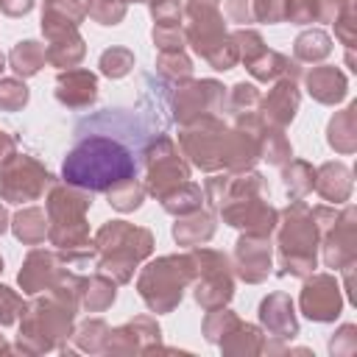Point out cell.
I'll list each match as a JSON object with an SVG mask.
<instances>
[{
    "mask_svg": "<svg viewBox=\"0 0 357 357\" xmlns=\"http://www.w3.org/2000/svg\"><path fill=\"white\" fill-rule=\"evenodd\" d=\"M22 310H25L22 296H20V293H14L11 287L0 284V324H3V326L14 324V321L22 315Z\"/></svg>",
    "mask_w": 357,
    "mask_h": 357,
    "instance_id": "obj_48",
    "label": "cell"
},
{
    "mask_svg": "<svg viewBox=\"0 0 357 357\" xmlns=\"http://www.w3.org/2000/svg\"><path fill=\"white\" fill-rule=\"evenodd\" d=\"M84 17H86L84 0H45L42 3V33L53 39V36L78 31Z\"/></svg>",
    "mask_w": 357,
    "mask_h": 357,
    "instance_id": "obj_22",
    "label": "cell"
},
{
    "mask_svg": "<svg viewBox=\"0 0 357 357\" xmlns=\"http://www.w3.org/2000/svg\"><path fill=\"white\" fill-rule=\"evenodd\" d=\"M73 315L75 310L61 298H56L53 293H47L45 298H33L22 310L17 349L28 354L61 349V343L73 335Z\"/></svg>",
    "mask_w": 357,
    "mask_h": 357,
    "instance_id": "obj_7",
    "label": "cell"
},
{
    "mask_svg": "<svg viewBox=\"0 0 357 357\" xmlns=\"http://www.w3.org/2000/svg\"><path fill=\"white\" fill-rule=\"evenodd\" d=\"M298 78H276L265 98H259L257 114L265 126L287 128L298 112Z\"/></svg>",
    "mask_w": 357,
    "mask_h": 357,
    "instance_id": "obj_16",
    "label": "cell"
},
{
    "mask_svg": "<svg viewBox=\"0 0 357 357\" xmlns=\"http://www.w3.org/2000/svg\"><path fill=\"white\" fill-rule=\"evenodd\" d=\"M61 176L64 184L81 187L86 192H109L120 181L137 178V162L123 142L89 134L64 156Z\"/></svg>",
    "mask_w": 357,
    "mask_h": 357,
    "instance_id": "obj_3",
    "label": "cell"
},
{
    "mask_svg": "<svg viewBox=\"0 0 357 357\" xmlns=\"http://www.w3.org/2000/svg\"><path fill=\"white\" fill-rule=\"evenodd\" d=\"M0 271H3V257H0Z\"/></svg>",
    "mask_w": 357,
    "mask_h": 357,
    "instance_id": "obj_59",
    "label": "cell"
},
{
    "mask_svg": "<svg viewBox=\"0 0 357 357\" xmlns=\"http://www.w3.org/2000/svg\"><path fill=\"white\" fill-rule=\"evenodd\" d=\"M92 245L98 254V271L112 276L117 284H126V282H131L137 265L145 257H151L153 234L148 229L126 223V220H109L98 229Z\"/></svg>",
    "mask_w": 357,
    "mask_h": 357,
    "instance_id": "obj_6",
    "label": "cell"
},
{
    "mask_svg": "<svg viewBox=\"0 0 357 357\" xmlns=\"http://www.w3.org/2000/svg\"><path fill=\"white\" fill-rule=\"evenodd\" d=\"M321 248L326 268L343 271L357 262V212L354 206H346L337 212V218L321 231Z\"/></svg>",
    "mask_w": 357,
    "mask_h": 357,
    "instance_id": "obj_14",
    "label": "cell"
},
{
    "mask_svg": "<svg viewBox=\"0 0 357 357\" xmlns=\"http://www.w3.org/2000/svg\"><path fill=\"white\" fill-rule=\"evenodd\" d=\"M98 67L106 78H123L134 70V53L128 47H109V50L100 53Z\"/></svg>",
    "mask_w": 357,
    "mask_h": 357,
    "instance_id": "obj_42",
    "label": "cell"
},
{
    "mask_svg": "<svg viewBox=\"0 0 357 357\" xmlns=\"http://www.w3.org/2000/svg\"><path fill=\"white\" fill-rule=\"evenodd\" d=\"M142 162H145V184L142 187H145V192H151L156 198L167 195L178 184L190 181V165L184 162V153L165 134H156L145 145Z\"/></svg>",
    "mask_w": 357,
    "mask_h": 357,
    "instance_id": "obj_10",
    "label": "cell"
},
{
    "mask_svg": "<svg viewBox=\"0 0 357 357\" xmlns=\"http://www.w3.org/2000/svg\"><path fill=\"white\" fill-rule=\"evenodd\" d=\"M184 42L192 45V50L215 70H231L240 56L231 42V33L223 25V14L218 6H184Z\"/></svg>",
    "mask_w": 357,
    "mask_h": 357,
    "instance_id": "obj_9",
    "label": "cell"
},
{
    "mask_svg": "<svg viewBox=\"0 0 357 357\" xmlns=\"http://www.w3.org/2000/svg\"><path fill=\"white\" fill-rule=\"evenodd\" d=\"M195 259V279H192V296L204 310L226 307L229 298L234 296V276H231V262L226 254L212 251V248H192L190 251Z\"/></svg>",
    "mask_w": 357,
    "mask_h": 357,
    "instance_id": "obj_11",
    "label": "cell"
},
{
    "mask_svg": "<svg viewBox=\"0 0 357 357\" xmlns=\"http://www.w3.org/2000/svg\"><path fill=\"white\" fill-rule=\"evenodd\" d=\"M53 187V176L28 153H11L0 165V198L8 204H28Z\"/></svg>",
    "mask_w": 357,
    "mask_h": 357,
    "instance_id": "obj_12",
    "label": "cell"
},
{
    "mask_svg": "<svg viewBox=\"0 0 357 357\" xmlns=\"http://www.w3.org/2000/svg\"><path fill=\"white\" fill-rule=\"evenodd\" d=\"M14 148H17L14 137H11V134H6V131H0V165L14 153Z\"/></svg>",
    "mask_w": 357,
    "mask_h": 357,
    "instance_id": "obj_54",
    "label": "cell"
},
{
    "mask_svg": "<svg viewBox=\"0 0 357 357\" xmlns=\"http://www.w3.org/2000/svg\"><path fill=\"white\" fill-rule=\"evenodd\" d=\"M106 195L117 212H134V209H139V204L145 198V187L137 178H128V181H120L117 187H112Z\"/></svg>",
    "mask_w": 357,
    "mask_h": 357,
    "instance_id": "obj_39",
    "label": "cell"
},
{
    "mask_svg": "<svg viewBox=\"0 0 357 357\" xmlns=\"http://www.w3.org/2000/svg\"><path fill=\"white\" fill-rule=\"evenodd\" d=\"M204 195L209 206H215L229 226L268 237L276 231L279 212L268 204V184L259 173L240 170V173L212 176L204 184Z\"/></svg>",
    "mask_w": 357,
    "mask_h": 357,
    "instance_id": "obj_2",
    "label": "cell"
},
{
    "mask_svg": "<svg viewBox=\"0 0 357 357\" xmlns=\"http://www.w3.org/2000/svg\"><path fill=\"white\" fill-rule=\"evenodd\" d=\"M271 237L268 234H240L234 245V268L237 276L245 279L248 284H259L271 273Z\"/></svg>",
    "mask_w": 357,
    "mask_h": 357,
    "instance_id": "obj_17",
    "label": "cell"
},
{
    "mask_svg": "<svg viewBox=\"0 0 357 357\" xmlns=\"http://www.w3.org/2000/svg\"><path fill=\"white\" fill-rule=\"evenodd\" d=\"M282 181H284V190L293 201L304 198L307 192H312V184H315V167L304 159H287L282 165Z\"/></svg>",
    "mask_w": 357,
    "mask_h": 357,
    "instance_id": "obj_35",
    "label": "cell"
},
{
    "mask_svg": "<svg viewBox=\"0 0 357 357\" xmlns=\"http://www.w3.org/2000/svg\"><path fill=\"white\" fill-rule=\"evenodd\" d=\"M226 103V92L218 81L212 78H204V81H178L176 84V92H173V120H178L181 126L184 123H192L204 114H215L220 112Z\"/></svg>",
    "mask_w": 357,
    "mask_h": 357,
    "instance_id": "obj_13",
    "label": "cell"
},
{
    "mask_svg": "<svg viewBox=\"0 0 357 357\" xmlns=\"http://www.w3.org/2000/svg\"><path fill=\"white\" fill-rule=\"evenodd\" d=\"M332 53V36L321 28H312V31H304L296 36L293 42V56L296 61H307V64H315V61H324L326 56Z\"/></svg>",
    "mask_w": 357,
    "mask_h": 357,
    "instance_id": "obj_33",
    "label": "cell"
},
{
    "mask_svg": "<svg viewBox=\"0 0 357 357\" xmlns=\"http://www.w3.org/2000/svg\"><path fill=\"white\" fill-rule=\"evenodd\" d=\"M259 131V128H257ZM257 131L248 128H229L218 114H204L192 123H184L178 131L181 153L201 170H251L259 162V142Z\"/></svg>",
    "mask_w": 357,
    "mask_h": 357,
    "instance_id": "obj_1",
    "label": "cell"
},
{
    "mask_svg": "<svg viewBox=\"0 0 357 357\" xmlns=\"http://www.w3.org/2000/svg\"><path fill=\"white\" fill-rule=\"evenodd\" d=\"M187 3H195V6H218V0H187Z\"/></svg>",
    "mask_w": 357,
    "mask_h": 357,
    "instance_id": "obj_56",
    "label": "cell"
},
{
    "mask_svg": "<svg viewBox=\"0 0 357 357\" xmlns=\"http://www.w3.org/2000/svg\"><path fill=\"white\" fill-rule=\"evenodd\" d=\"M131 0H86V17H92L100 25H117L126 17Z\"/></svg>",
    "mask_w": 357,
    "mask_h": 357,
    "instance_id": "obj_44",
    "label": "cell"
},
{
    "mask_svg": "<svg viewBox=\"0 0 357 357\" xmlns=\"http://www.w3.org/2000/svg\"><path fill=\"white\" fill-rule=\"evenodd\" d=\"M159 346V326L153 318L139 315L109 332L106 351H151Z\"/></svg>",
    "mask_w": 357,
    "mask_h": 357,
    "instance_id": "obj_20",
    "label": "cell"
},
{
    "mask_svg": "<svg viewBox=\"0 0 357 357\" xmlns=\"http://www.w3.org/2000/svg\"><path fill=\"white\" fill-rule=\"evenodd\" d=\"M326 142L337 151V153H354L357 148V106L349 103L343 112H337L332 120H329V128H326Z\"/></svg>",
    "mask_w": 357,
    "mask_h": 357,
    "instance_id": "obj_29",
    "label": "cell"
},
{
    "mask_svg": "<svg viewBox=\"0 0 357 357\" xmlns=\"http://www.w3.org/2000/svg\"><path fill=\"white\" fill-rule=\"evenodd\" d=\"M67 273V265L61 259V254L56 251H47V248H33L25 262H22V271H20V287L25 293H45V290H53L59 284V279Z\"/></svg>",
    "mask_w": 357,
    "mask_h": 357,
    "instance_id": "obj_18",
    "label": "cell"
},
{
    "mask_svg": "<svg viewBox=\"0 0 357 357\" xmlns=\"http://www.w3.org/2000/svg\"><path fill=\"white\" fill-rule=\"evenodd\" d=\"M195 279V259L192 254H167L153 262H148L137 279V290L148 310L153 312H170L184 290Z\"/></svg>",
    "mask_w": 357,
    "mask_h": 357,
    "instance_id": "obj_8",
    "label": "cell"
},
{
    "mask_svg": "<svg viewBox=\"0 0 357 357\" xmlns=\"http://www.w3.org/2000/svg\"><path fill=\"white\" fill-rule=\"evenodd\" d=\"M259 321L279 340H287V337H296L298 335V321H296L293 301H290L287 293H271L268 298H262V304H259Z\"/></svg>",
    "mask_w": 357,
    "mask_h": 357,
    "instance_id": "obj_21",
    "label": "cell"
},
{
    "mask_svg": "<svg viewBox=\"0 0 357 357\" xmlns=\"http://www.w3.org/2000/svg\"><path fill=\"white\" fill-rule=\"evenodd\" d=\"M3 70H6V56L0 53V73H3Z\"/></svg>",
    "mask_w": 357,
    "mask_h": 357,
    "instance_id": "obj_57",
    "label": "cell"
},
{
    "mask_svg": "<svg viewBox=\"0 0 357 357\" xmlns=\"http://www.w3.org/2000/svg\"><path fill=\"white\" fill-rule=\"evenodd\" d=\"M279 245V276H310L318 265L321 229L312 218V209L298 198L284 206L282 220L276 223Z\"/></svg>",
    "mask_w": 357,
    "mask_h": 357,
    "instance_id": "obj_5",
    "label": "cell"
},
{
    "mask_svg": "<svg viewBox=\"0 0 357 357\" xmlns=\"http://www.w3.org/2000/svg\"><path fill=\"white\" fill-rule=\"evenodd\" d=\"M349 6H354V0H290L287 22H335Z\"/></svg>",
    "mask_w": 357,
    "mask_h": 357,
    "instance_id": "obj_27",
    "label": "cell"
},
{
    "mask_svg": "<svg viewBox=\"0 0 357 357\" xmlns=\"http://www.w3.org/2000/svg\"><path fill=\"white\" fill-rule=\"evenodd\" d=\"M33 8V0H0V11L8 17H22Z\"/></svg>",
    "mask_w": 357,
    "mask_h": 357,
    "instance_id": "obj_53",
    "label": "cell"
},
{
    "mask_svg": "<svg viewBox=\"0 0 357 357\" xmlns=\"http://www.w3.org/2000/svg\"><path fill=\"white\" fill-rule=\"evenodd\" d=\"M240 324V318L226 310V307H215V310H206V318H204V335L209 343H220L234 326Z\"/></svg>",
    "mask_w": 357,
    "mask_h": 357,
    "instance_id": "obj_40",
    "label": "cell"
},
{
    "mask_svg": "<svg viewBox=\"0 0 357 357\" xmlns=\"http://www.w3.org/2000/svg\"><path fill=\"white\" fill-rule=\"evenodd\" d=\"M304 84H307V92H310L318 103H326V106H335V103H340V100L349 95V81H346V75H343L337 67H329V64L312 67V70L304 75Z\"/></svg>",
    "mask_w": 357,
    "mask_h": 357,
    "instance_id": "obj_23",
    "label": "cell"
},
{
    "mask_svg": "<svg viewBox=\"0 0 357 357\" xmlns=\"http://www.w3.org/2000/svg\"><path fill=\"white\" fill-rule=\"evenodd\" d=\"M148 6H151L153 25H176L184 17L181 0H148Z\"/></svg>",
    "mask_w": 357,
    "mask_h": 357,
    "instance_id": "obj_46",
    "label": "cell"
},
{
    "mask_svg": "<svg viewBox=\"0 0 357 357\" xmlns=\"http://www.w3.org/2000/svg\"><path fill=\"white\" fill-rule=\"evenodd\" d=\"M212 234H215V218L209 212H204V209H195L190 215H181L176 220V226H173L176 243L178 245H190V248L204 245L206 240H212Z\"/></svg>",
    "mask_w": 357,
    "mask_h": 357,
    "instance_id": "obj_28",
    "label": "cell"
},
{
    "mask_svg": "<svg viewBox=\"0 0 357 357\" xmlns=\"http://www.w3.org/2000/svg\"><path fill=\"white\" fill-rule=\"evenodd\" d=\"M117 298V282L106 273H95V276H78V307L89 310V312H100L106 307H112Z\"/></svg>",
    "mask_w": 357,
    "mask_h": 357,
    "instance_id": "obj_26",
    "label": "cell"
},
{
    "mask_svg": "<svg viewBox=\"0 0 357 357\" xmlns=\"http://www.w3.org/2000/svg\"><path fill=\"white\" fill-rule=\"evenodd\" d=\"M335 36L351 50L354 47V6L343 8V14L335 20Z\"/></svg>",
    "mask_w": 357,
    "mask_h": 357,
    "instance_id": "obj_52",
    "label": "cell"
},
{
    "mask_svg": "<svg viewBox=\"0 0 357 357\" xmlns=\"http://www.w3.org/2000/svg\"><path fill=\"white\" fill-rule=\"evenodd\" d=\"M50 45L45 47L47 50V61L53 67H61V70H70V67H78L86 56V45L81 39L78 31H70V33H61V36H53L47 39Z\"/></svg>",
    "mask_w": 357,
    "mask_h": 357,
    "instance_id": "obj_30",
    "label": "cell"
},
{
    "mask_svg": "<svg viewBox=\"0 0 357 357\" xmlns=\"http://www.w3.org/2000/svg\"><path fill=\"white\" fill-rule=\"evenodd\" d=\"M254 3H257V0H226V14H229V20L237 22V25L257 22V17H254Z\"/></svg>",
    "mask_w": 357,
    "mask_h": 357,
    "instance_id": "obj_51",
    "label": "cell"
},
{
    "mask_svg": "<svg viewBox=\"0 0 357 357\" xmlns=\"http://www.w3.org/2000/svg\"><path fill=\"white\" fill-rule=\"evenodd\" d=\"M45 61H47V50H45V45L36 42V39H22V42H17V45L11 47V53H8V64H11V70L17 73V78H31V75H36V73L45 67Z\"/></svg>",
    "mask_w": 357,
    "mask_h": 357,
    "instance_id": "obj_31",
    "label": "cell"
},
{
    "mask_svg": "<svg viewBox=\"0 0 357 357\" xmlns=\"http://www.w3.org/2000/svg\"><path fill=\"white\" fill-rule=\"evenodd\" d=\"M312 190L332 201V204H346L351 198V190H354V181H351V170L343 165V162H326L315 170V184Z\"/></svg>",
    "mask_w": 357,
    "mask_h": 357,
    "instance_id": "obj_24",
    "label": "cell"
},
{
    "mask_svg": "<svg viewBox=\"0 0 357 357\" xmlns=\"http://www.w3.org/2000/svg\"><path fill=\"white\" fill-rule=\"evenodd\" d=\"M0 351H8V343H6L3 337H0Z\"/></svg>",
    "mask_w": 357,
    "mask_h": 357,
    "instance_id": "obj_58",
    "label": "cell"
},
{
    "mask_svg": "<svg viewBox=\"0 0 357 357\" xmlns=\"http://www.w3.org/2000/svg\"><path fill=\"white\" fill-rule=\"evenodd\" d=\"M109 332H112V329L106 326V321L92 318V321H86V324L75 332V346H78L81 351H106Z\"/></svg>",
    "mask_w": 357,
    "mask_h": 357,
    "instance_id": "obj_41",
    "label": "cell"
},
{
    "mask_svg": "<svg viewBox=\"0 0 357 357\" xmlns=\"http://www.w3.org/2000/svg\"><path fill=\"white\" fill-rule=\"evenodd\" d=\"M92 206V192L73 187V184H56L47 190V240L59 248L64 265L84 268L95 262V245L89 243V226L86 212Z\"/></svg>",
    "mask_w": 357,
    "mask_h": 357,
    "instance_id": "obj_4",
    "label": "cell"
},
{
    "mask_svg": "<svg viewBox=\"0 0 357 357\" xmlns=\"http://www.w3.org/2000/svg\"><path fill=\"white\" fill-rule=\"evenodd\" d=\"M298 304H301V312L310 321L326 324V321H335L340 315L343 293H340V287H337L332 273H310V279L301 287Z\"/></svg>",
    "mask_w": 357,
    "mask_h": 357,
    "instance_id": "obj_15",
    "label": "cell"
},
{
    "mask_svg": "<svg viewBox=\"0 0 357 357\" xmlns=\"http://www.w3.org/2000/svg\"><path fill=\"white\" fill-rule=\"evenodd\" d=\"M56 100L70 109H86L98 100V75L84 67L61 70L56 78Z\"/></svg>",
    "mask_w": 357,
    "mask_h": 357,
    "instance_id": "obj_19",
    "label": "cell"
},
{
    "mask_svg": "<svg viewBox=\"0 0 357 357\" xmlns=\"http://www.w3.org/2000/svg\"><path fill=\"white\" fill-rule=\"evenodd\" d=\"M245 70L257 78V81H276V78H298L301 70H298V61L296 59H287L284 53L279 50H271L268 45L251 56L248 61H243Z\"/></svg>",
    "mask_w": 357,
    "mask_h": 357,
    "instance_id": "obj_25",
    "label": "cell"
},
{
    "mask_svg": "<svg viewBox=\"0 0 357 357\" xmlns=\"http://www.w3.org/2000/svg\"><path fill=\"white\" fill-rule=\"evenodd\" d=\"M220 349L229 351V354H257V351H268V343L262 340V332L251 324H237L223 340H220Z\"/></svg>",
    "mask_w": 357,
    "mask_h": 357,
    "instance_id": "obj_36",
    "label": "cell"
},
{
    "mask_svg": "<svg viewBox=\"0 0 357 357\" xmlns=\"http://www.w3.org/2000/svg\"><path fill=\"white\" fill-rule=\"evenodd\" d=\"M11 231L25 245H39L47 237V215L39 206H25L11 218Z\"/></svg>",
    "mask_w": 357,
    "mask_h": 357,
    "instance_id": "obj_32",
    "label": "cell"
},
{
    "mask_svg": "<svg viewBox=\"0 0 357 357\" xmlns=\"http://www.w3.org/2000/svg\"><path fill=\"white\" fill-rule=\"evenodd\" d=\"M153 45L159 50H176L184 47V25H153Z\"/></svg>",
    "mask_w": 357,
    "mask_h": 357,
    "instance_id": "obj_49",
    "label": "cell"
},
{
    "mask_svg": "<svg viewBox=\"0 0 357 357\" xmlns=\"http://www.w3.org/2000/svg\"><path fill=\"white\" fill-rule=\"evenodd\" d=\"M31 92L22 78H0V109L3 112H20L28 103Z\"/></svg>",
    "mask_w": 357,
    "mask_h": 357,
    "instance_id": "obj_45",
    "label": "cell"
},
{
    "mask_svg": "<svg viewBox=\"0 0 357 357\" xmlns=\"http://www.w3.org/2000/svg\"><path fill=\"white\" fill-rule=\"evenodd\" d=\"M8 226H11V218H8V212H6L3 206H0V234H3V231H6Z\"/></svg>",
    "mask_w": 357,
    "mask_h": 357,
    "instance_id": "obj_55",
    "label": "cell"
},
{
    "mask_svg": "<svg viewBox=\"0 0 357 357\" xmlns=\"http://www.w3.org/2000/svg\"><path fill=\"white\" fill-rule=\"evenodd\" d=\"M159 201H162L165 212H170V215H178V218H181V215H190V212L201 209L204 192H201V187H198V184L184 181V184H178L176 190H170L167 195H162Z\"/></svg>",
    "mask_w": 357,
    "mask_h": 357,
    "instance_id": "obj_37",
    "label": "cell"
},
{
    "mask_svg": "<svg viewBox=\"0 0 357 357\" xmlns=\"http://www.w3.org/2000/svg\"><path fill=\"white\" fill-rule=\"evenodd\" d=\"M329 351L332 354H354L357 351V329L351 324H343L337 329V335L329 340Z\"/></svg>",
    "mask_w": 357,
    "mask_h": 357,
    "instance_id": "obj_50",
    "label": "cell"
},
{
    "mask_svg": "<svg viewBox=\"0 0 357 357\" xmlns=\"http://www.w3.org/2000/svg\"><path fill=\"white\" fill-rule=\"evenodd\" d=\"M156 70L170 78V81H187L192 75V61L190 56L184 53V47H176V50H159L156 56Z\"/></svg>",
    "mask_w": 357,
    "mask_h": 357,
    "instance_id": "obj_38",
    "label": "cell"
},
{
    "mask_svg": "<svg viewBox=\"0 0 357 357\" xmlns=\"http://www.w3.org/2000/svg\"><path fill=\"white\" fill-rule=\"evenodd\" d=\"M257 142H259V159H268L271 165H284L293 156L290 139L284 137V128H273V126H259L257 131Z\"/></svg>",
    "mask_w": 357,
    "mask_h": 357,
    "instance_id": "obj_34",
    "label": "cell"
},
{
    "mask_svg": "<svg viewBox=\"0 0 357 357\" xmlns=\"http://www.w3.org/2000/svg\"><path fill=\"white\" fill-rule=\"evenodd\" d=\"M259 98H262V95H259V89H257L254 84L240 81V84L231 86L226 103H229V112H231L234 117H240V114H251V112H257Z\"/></svg>",
    "mask_w": 357,
    "mask_h": 357,
    "instance_id": "obj_43",
    "label": "cell"
},
{
    "mask_svg": "<svg viewBox=\"0 0 357 357\" xmlns=\"http://www.w3.org/2000/svg\"><path fill=\"white\" fill-rule=\"evenodd\" d=\"M287 14H290V0H257L254 3L257 22H287Z\"/></svg>",
    "mask_w": 357,
    "mask_h": 357,
    "instance_id": "obj_47",
    "label": "cell"
}]
</instances>
